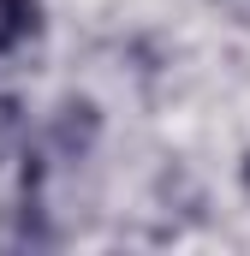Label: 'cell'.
Returning <instances> with one entry per match:
<instances>
[{"label": "cell", "instance_id": "cell-1", "mask_svg": "<svg viewBox=\"0 0 250 256\" xmlns=\"http://www.w3.org/2000/svg\"><path fill=\"white\" fill-rule=\"evenodd\" d=\"M96 137H102V108L90 96H66L54 108V120H48V143L60 149L66 161H84L96 149Z\"/></svg>", "mask_w": 250, "mask_h": 256}, {"label": "cell", "instance_id": "cell-2", "mask_svg": "<svg viewBox=\"0 0 250 256\" xmlns=\"http://www.w3.org/2000/svg\"><path fill=\"white\" fill-rule=\"evenodd\" d=\"M36 30H42V0H0V54H12Z\"/></svg>", "mask_w": 250, "mask_h": 256}, {"label": "cell", "instance_id": "cell-3", "mask_svg": "<svg viewBox=\"0 0 250 256\" xmlns=\"http://www.w3.org/2000/svg\"><path fill=\"white\" fill-rule=\"evenodd\" d=\"M24 143V114H18V102L12 96H0V155L6 149H18Z\"/></svg>", "mask_w": 250, "mask_h": 256}, {"label": "cell", "instance_id": "cell-4", "mask_svg": "<svg viewBox=\"0 0 250 256\" xmlns=\"http://www.w3.org/2000/svg\"><path fill=\"white\" fill-rule=\"evenodd\" d=\"M220 6H232V18H244V24H250V0H220Z\"/></svg>", "mask_w": 250, "mask_h": 256}, {"label": "cell", "instance_id": "cell-5", "mask_svg": "<svg viewBox=\"0 0 250 256\" xmlns=\"http://www.w3.org/2000/svg\"><path fill=\"white\" fill-rule=\"evenodd\" d=\"M238 179H244V191H250V155H244V161H238Z\"/></svg>", "mask_w": 250, "mask_h": 256}]
</instances>
